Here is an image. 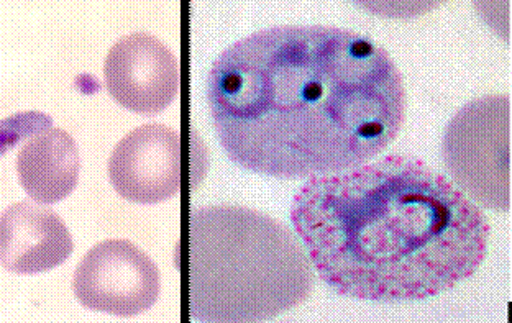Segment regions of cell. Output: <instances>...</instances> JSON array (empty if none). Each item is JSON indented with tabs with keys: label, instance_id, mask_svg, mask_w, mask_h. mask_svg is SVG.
Segmentation results:
<instances>
[{
	"label": "cell",
	"instance_id": "obj_1",
	"mask_svg": "<svg viewBox=\"0 0 512 323\" xmlns=\"http://www.w3.org/2000/svg\"><path fill=\"white\" fill-rule=\"evenodd\" d=\"M207 101L232 163L271 178H322L370 163L406 115L388 51L347 28L279 25L229 46Z\"/></svg>",
	"mask_w": 512,
	"mask_h": 323
},
{
	"label": "cell",
	"instance_id": "obj_8",
	"mask_svg": "<svg viewBox=\"0 0 512 323\" xmlns=\"http://www.w3.org/2000/svg\"><path fill=\"white\" fill-rule=\"evenodd\" d=\"M73 250V237L55 210L23 201L0 214V266L10 273H46Z\"/></svg>",
	"mask_w": 512,
	"mask_h": 323
},
{
	"label": "cell",
	"instance_id": "obj_6",
	"mask_svg": "<svg viewBox=\"0 0 512 323\" xmlns=\"http://www.w3.org/2000/svg\"><path fill=\"white\" fill-rule=\"evenodd\" d=\"M104 74L114 101L140 115L168 109L181 89L178 58L163 41L143 32L120 38L112 46Z\"/></svg>",
	"mask_w": 512,
	"mask_h": 323
},
{
	"label": "cell",
	"instance_id": "obj_7",
	"mask_svg": "<svg viewBox=\"0 0 512 323\" xmlns=\"http://www.w3.org/2000/svg\"><path fill=\"white\" fill-rule=\"evenodd\" d=\"M115 192L135 204L170 201L181 187V138L165 125L135 128L115 146L109 160Z\"/></svg>",
	"mask_w": 512,
	"mask_h": 323
},
{
	"label": "cell",
	"instance_id": "obj_2",
	"mask_svg": "<svg viewBox=\"0 0 512 323\" xmlns=\"http://www.w3.org/2000/svg\"><path fill=\"white\" fill-rule=\"evenodd\" d=\"M291 222L319 278L360 301H424L470 278L490 223L452 181L414 156L388 155L312 178Z\"/></svg>",
	"mask_w": 512,
	"mask_h": 323
},
{
	"label": "cell",
	"instance_id": "obj_9",
	"mask_svg": "<svg viewBox=\"0 0 512 323\" xmlns=\"http://www.w3.org/2000/svg\"><path fill=\"white\" fill-rule=\"evenodd\" d=\"M81 156L73 137L61 128L35 133L20 148L17 173L28 197L40 204H58L78 186Z\"/></svg>",
	"mask_w": 512,
	"mask_h": 323
},
{
	"label": "cell",
	"instance_id": "obj_10",
	"mask_svg": "<svg viewBox=\"0 0 512 323\" xmlns=\"http://www.w3.org/2000/svg\"><path fill=\"white\" fill-rule=\"evenodd\" d=\"M53 120L40 112H25L0 122V156H4L10 148L22 142L27 135L43 132L51 127Z\"/></svg>",
	"mask_w": 512,
	"mask_h": 323
},
{
	"label": "cell",
	"instance_id": "obj_5",
	"mask_svg": "<svg viewBox=\"0 0 512 323\" xmlns=\"http://www.w3.org/2000/svg\"><path fill=\"white\" fill-rule=\"evenodd\" d=\"M74 294L89 310L135 317L158 302L160 269L128 240H106L87 251L74 271Z\"/></svg>",
	"mask_w": 512,
	"mask_h": 323
},
{
	"label": "cell",
	"instance_id": "obj_4",
	"mask_svg": "<svg viewBox=\"0 0 512 323\" xmlns=\"http://www.w3.org/2000/svg\"><path fill=\"white\" fill-rule=\"evenodd\" d=\"M508 96L480 97L458 110L448 123L442 158L453 184L471 202L508 212Z\"/></svg>",
	"mask_w": 512,
	"mask_h": 323
},
{
	"label": "cell",
	"instance_id": "obj_3",
	"mask_svg": "<svg viewBox=\"0 0 512 323\" xmlns=\"http://www.w3.org/2000/svg\"><path fill=\"white\" fill-rule=\"evenodd\" d=\"M316 273L301 238L247 207L189 217V315L197 322H263L311 296Z\"/></svg>",
	"mask_w": 512,
	"mask_h": 323
}]
</instances>
